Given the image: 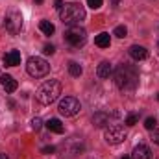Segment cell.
Returning a JSON list of instances; mask_svg holds the SVG:
<instances>
[{
	"mask_svg": "<svg viewBox=\"0 0 159 159\" xmlns=\"http://www.w3.org/2000/svg\"><path fill=\"white\" fill-rule=\"evenodd\" d=\"M65 41H67L70 46L80 48V46H83V44L87 43V32H85L83 28H80V24L78 26H70V28L65 32Z\"/></svg>",
	"mask_w": 159,
	"mask_h": 159,
	"instance_id": "cell-5",
	"label": "cell"
},
{
	"mask_svg": "<svg viewBox=\"0 0 159 159\" xmlns=\"http://www.w3.org/2000/svg\"><path fill=\"white\" fill-rule=\"evenodd\" d=\"M59 94H61V81L48 80V81H44L39 89H37L35 98H37V102L43 104V106H50L52 102H56L59 98Z\"/></svg>",
	"mask_w": 159,
	"mask_h": 159,
	"instance_id": "cell-2",
	"label": "cell"
},
{
	"mask_svg": "<svg viewBox=\"0 0 159 159\" xmlns=\"http://www.w3.org/2000/svg\"><path fill=\"white\" fill-rule=\"evenodd\" d=\"M34 2H35V4H43V0H34Z\"/></svg>",
	"mask_w": 159,
	"mask_h": 159,
	"instance_id": "cell-30",
	"label": "cell"
},
{
	"mask_svg": "<svg viewBox=\"0 0 159 159\" xmlns=\"http://www.w3.org/2000/svg\"><path fill=\"white\" fill-rule=\"evenodd\" d=\"M0 83H2V87L6 89V93H15L17 87H19L17 80L13 78V76H9V74H2V76H0Z\"/></svg>",
	"mask_w": 159,
	"mask_h": 159,
	"instance_id": "cell-11",
	"label": "cell"
},
{
	"mask_svg": "<svg viewBox=\"0 0 159 159\" xmlns=\"http://www.w3.org/2000/svg\"><path fill=\"white\" fill-rule=\"evenodd\" d=\"M93 124H94L96 128H104L106 124H109V115L104 113V111L94 113V115H93Z\"/></svg>",
	"mask_w": 159,
	"mask_h": 159,
	"instance_id": "cell-15",
	"label": "cell"
},
{
	"mask_svg": "<svg viewBox=\"0 0 159 159\" xmlns=\"http://www.w3.org/2000/svg\"><path fill=\"white\" fill-rule=\"evenodd\" d=\"M156 126H157V120L154 119V117H148V119L144 120V128H146V129L152 131V129H156Z\"/></svg>",
	"mask_w": 159,
	"mask_h": 159,
	"instance_id": "cell-21",
	"label": "cell"
},
{
	"mask_svg": "<svg viewBox=\"0 0 159 159\" xmlns=\"http://www.w3.org/2000/svg\"><path fill=\"white\" fill-rule=\"evenodd\" d=\"M2 61H4L6 67H17V65H20V52L19 50H9V52L4 54Z\"/></svg>",
	"mask_w": 159,
	"mask_h": 159,
	"instance_id": "cell-9",
	"label": "cell"
},
{
	"mask_svg": "<svg viewBox=\"0 0 159 159\" xmlns=\"http://www.w3.org/2000/svg\"><path fill=\"white\" fill-rule=\"evenodd\" d=\"M115 83L120 91H133L139 83V72L133 65H120L115 70Z\"/></svg>",
	"mask_w": 159,
	"mask_h": 159,
	"instance_id": "cell-1",
	"label": "cell"
},
{
	"mask_svg": "<svg viewBox=\"0 0 159 159\" xmlns=\"http://www.w3.org/2000/svg\"><path fill=\"white\" fill-rule=\"evenodd\" d=\"M39 30L44 34V35H52L56 32V26L50 22V20H41L39 22Z\"/></svg>",
	"mask_w": 159,
	"mask_h": 159,
	"instance_id": "cell-17",
	"label": "cell"
},
{
	"mask_svg": "<svg viewBox=\"0 0 159 159\" xmlns=\"http://www.w3.org/2000/svg\"><path fill=\"white\" fill-rule=\"evenodd\" d=\"M128 54H129V57H131V59H135V61H143V59H146V57H148V50H146L144 46H139V44L129 46Z\"/></svg>",
	"mask_w": 159,
	"mask_h": 159,
	"instance_id": "cell-10",
	"label": "cell"
},
{
	"mask_svg": "<svg viewBox=\"0 0 159 159\" xmlns=\"http://www.w3.org/2000/svg\"><path fill=\"white\" fill-rule=\"evenodd\" d=\"M157 159H159V157H157Z\"/></svg>",
	"mask_w": 159,
	"mask_h": 159,
	"instance_id": "cell-33",
	"label": "cell"
},
{
	"mask_svg": "<svg viewBox=\"0 0 159 159\" xmlns=\"http://www.w3.org/2000/svg\"><path fill=\"white\" fill-rule=\"evenodd\" d=\"M111 74H113V65H111L109 61H102V63L96 67V76L100 80H107Z\"/></svg>",
	"mask_w": 159,
	"mask_h": 159,
	"instance_id": "cell-12",
	"label": "cell"
},
{
	"mask_svg": "<svg viewBox=\"0 0 159 159\" xmlns=\"http://www.w3.org/2000/svg\"><path fill=\"white\" fill-rule=\"evenodd\" d=\"M54 52H56L54 44H44V46H43V54H46V56H52Z\"/></svg>",
	"mask_w": 159,
	"mask_h": 159,
	"instance_id": "cell-22",
	"label": "cell"
},
{
	"mask_svg": "<svg viewBox=\"0 0 159 159\" xmlns=\"http://www.w3.org/2000/svg\"><path fill=\"white\" fill-rule=\"evenodd\" d=\"M46 128H48V131H52V133H63L65 131V128H63V124H61V120L59 119H50L46 120V124H44Z\"/></svg>",
	"mask_w": 159,
	"mask_h": 159,
	"instance_id": "cell-14",
	"label": "cell"
},
{
	"mask_svg": "<svg viewBox=\"0 0 159 159\" xmlns=\"http://www.w3.org/2000/svg\"><path fill=\"white\" fill-rule=\"evenodd\" d=\"M94 44L100 46V48H109V44H111V35L106 34V32L98 34V35L94 37Z\"/></svg>",
	"mask_w": 159,
	"mask_h": 159,
	"instance_id": "cell-16",
	"label": "cell"
},
{
	"mask_svg": "<svg viewBox=\"0 0 159 159\" xmlns=\"http://www.w3.org/2000/svg\"><path fill=\"white\" fill-rule=\"evenodd\" d=\"M26 70H28V74L34 76V78H43V76L48 74L50 65H48L46 59H43L39 56H32V57L28 59V63H26Z\"/></svg>",
	"mask_w": 159,
	"mask_h": 159,
	"instance_id": "cell-4",
	"label": "cell"
},
{
	"mask_svg": "<svg viewBox=\"0 0 159 159\" xmlns=\"http://www.w3.org/2000/svg\"><path fill=\"white\" fill-rule=\"evenodd\" d=\"M102 2H104V0H87V6L93 7V9H98V7L102 6Z\"/></svg>",
	"mask_w": 159,
	"mask_h": 159,
	"instance_id": "cell-23",
	"label": "cell"
},
{
	"mask_svg": "<svg viewBox=\"0 0 159 159\" xmlns=\"http://www.w3.org/2000/svg\"><path fill=\"white\" fill-rule=\"evenodd\" d=\"M157 100H159V94H157Z\"/></svg>",
	"mask_w": 159,
	"mask_h": 159,
	"instance_id": "cell-32",
	"label": "cell"
},
{
	"mask_svg": "<svg viewBox=\"0 0 159 159\" xmlns=\"http://www.w3.org/2000/svg\"><path fill=\"white\" fill-rule=\"evenodd\" d=\"M59 19L63 20V24L78 26L80 22L85 19V9H83L81 4H76V2L65 4V6L59 9Z\"/></svg>",
	"mask_w": 159,
	"mask_h": 159,
	"instance_id": "cell-3",
	"label": "cell"
},
{
	"mask_svg": "<svg viewBox=\"0 0 159 159\" xmlns=\"http://www.w3.org/2000/svg\"><path fill=\"white\" fill-rule=\"evenodd\" d=\"M137 119H139L137 113H128L126 119H124V124H126V126H135V124H137Z\"/></svg>",
	"mask_w": 159,
	"mask_h": 159,
	"instance_id": "cell-20",
	"label": "cell"
},
{
	"mask_svg": "<svg viewBox=\"0 0 159 159\" xmlns=\"http://www.w3.org/2000/svg\"><path fill=\"white\" fill-rule=\"evenodd\" d=\"M131 159H152V152H150L148 146L139 144V146L133 148V152H131Z\"/></svg>",
	"mask_w": 159,
	"mask_h": 159,
	"instance_id": "cell-13",
	"label": "cell"
},
{
	"mask_svg": "<svg viewBox=\"0 0 159 159\" xmlns=\"http://www.w3.org/2000/svg\"><path fill=\"white\" fill-rule=\"evenodd\" d=\"M4 28L13 35L19 34L22 30V15H20V11H17V9L7 11L6 17H4Z\"/></svg>",
	"mask_w": 159,
	"mask_h": 159,
	"instance_id": "cell-6",
	"label": "cell"
},
{
	"mask_svg": "<svg viewBox=\"0 0 159 159\" xmlns=\"http://www.w3.org/2000/svg\"><path fill=\"white\" fill-rule=\"evenodd\" d=\"M152 141H154L156 144H159V128L152 129Z\"/></svg>",
	"mask_w": 159,
	"mask_h": 159,
	"instance_id": "cell-25",
	"label": "cell"
},
{
	"mask_svg": "<svg viewBox=\"0 0 159 159\" xmlns=\"http://www.w3.org/2000/svg\"><path fill=\"white\" fill-rule=\"evenodd\" d=\"M69 72H70V76L80 78V76H81V72H83V69L80 67V63H76V61H70V63H69Z\"/></svg>",
	"mask_w": 159,
	"mask_h": 159,
	"instance_id": "cell-18",
	"label": "cell"
},
{
	"mask_svg": "<svg viewBox=\"0 0 159 159\" xmlns=\"http://www.w3.org/2000/svg\"><path fill=\"white\" fill-rule=\"evenodd\" d=\"M54 4H56V9H61L63 7V0H56Z\"/></svg>",
	"mask_w": 159,
	"mask_h": 159,
	"instance_id": "cell-27",
	"label": "cell"
},
{
	"mask_svg": "<svg viewBox=\"0 0 159 159\" xmlns=\"http://www.w3.org/2000/svg\"><path fill=\"white\" fill-rule=\"evenodd\" d=\"M120 159H131V157L129 156H124V157H120Z\"/></svg>",
	"mask_w": 159,
	"mask_h": 159,
	"instance_id": "cell-31",
	"label": "cell"
},
{
	"mask_svg": "<svg viewBox=\"0 0 159 159\" xmlns=\"http://www.w3.org/2000/svg\"><path fill=\"white\" fill-rule=\"evenodd\" d=\"M80 109H81V104H80L78 98H74V96H65V98L59 102V106H57V111H59L61 115H65V117H74V115H78Z\"/></svg>",
	"mask_w": 159,
	"mask_h": 159,
	"instance_id": "cell-7",
	"label": "cell"
},
{
	"mask_svg": "<svg viewBox=\"0 0 159 159\" xmlns=\"http://www.w3.org/2000/svg\"><path fill=\"white\" fill-rule=\"evenodd\" d=\"M111 4H113V6H119V4H120V0H111Z\"/></svg>",
	"mask_w": 159,
	"mask_h": 159,
	"instance_id": "cell-28",
	"label": "cell"
},
{
	"mask_svg": "<svg viewBox=\"0 0 159 159\" xmlns=\"http://www.w3.org/2000/svg\"><path fill=\"white\" fill-rule=\"evenodd\" d=\"M54 152H56V146H52V144L43 148V154H54Z\"/></svg>",
	"mask_w": 159,
	"mask_h": 159,
	"instance_id": "cell-26",
	"label": "cell"
},
{
	"mask_svg": "<svg viewBox=\"0 0 159 159\" xmlns=\"http://www.w3.org/2000/svg\"><path fill=\"white\" fill-rule=\"evenodd\" d=\"M126 137H128V133L122 126H109L104 131V139L107 144H120V143H124Z\"/></svg>",
	"mask_w": 159,
	"mask_h": 159,
	"instance_id": "cell-8",
	"label": "cell"
},
{
	"mask_svg": "<svg viewBox=\"0 0 159 159\" xmlns=\"http://www.w3.org/2000/svg\"><path fill=\"white\" fill-rule=\"evenodd\" d=\"M113 35H117L119 39H124V37L128 35V28L120 24V26H117V28H115V32H113Z\"/></svg>",
	"mask_w": 159,
	"mask_h": 159,
	"instance_id": "cell-19",
	"label": "cell"
},
{
	"mask_svg": "<svg viewBox=\"0 0 159 159\" xmlns=\"http://www.w3.org/2000/svg\"><path fill=\"white\" fill-rule=\"evenodd\" d=\"M41 126H43V120L39 119V117H35V119H32V128L37 131V129H41Z\"/></svg>",
	"mask_w": 159,
	"mask_h": 159,
	"instance_id": "cell-24",
	"label": "cell"
},
{
	"mask_svg": "<svg viewBox=\"0 0 159 159\" xmlns=\"http://www.w3.org/2000/svg\"><path fill=\"white\" fill-rule=\"evenodd\" d=\"M0 159H7V156L6 154H0Z\"/></svg>",
	"mask_w": 159,
	"mask_h": 159,
	"instance_id": "cell-29",
	"label": "cell"
}]
</instances>
